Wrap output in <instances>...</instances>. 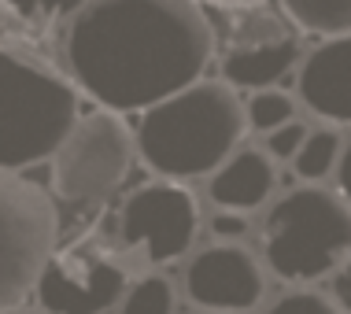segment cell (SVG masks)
<instances>
[{
    "mask_svg": "<svg viewBox=\"0 0 351 314\" xmlns=\"http://www.w3.org/2000/svg\"><path fill=\"white\" fill-rule=\"evenodd\" d=\"M337 182H340V196H344V204L351 207V141L344 145V156H340V167H337Z\"/></svg>",
    "mask_w": 351,
    "mask_h": 314,
    "instance_id": "obj_21",
    "label": "cell"
},
{
    "mask_svg": "<svg viewBox=\"0 0 351 314\" xmlns=\"http://www.w3.org/2000/svg\"><path fill=\"white\" fill-rule=\"evenodd\" d=\"M307 126L296 119V122H289V126H281L278 133H270L267 137V156L270 159H296V152L303 148V141H307Z\"/></svg>",
    "mask_w": 351,
    "mask_h": 314,
    "instance_id": "obj_18",
    "label": "cell"
},
{
    "mask_svg": "<svg viewBox=\"0 0 351 314\" xmlns=\"http://www.w3.org/2000/svg\"><path fill=\"white\" fill-rule=\"evenodd\" d=\"M137 137L111 111L78 119L71 137L52 156V193L71 211L104 204L130 174Z\"/></svg>",
    "mask_w": 351,
    "mask_h": 314,
    "instance_id": "obj_6",
    "label": "cell"
},
{
    "mask_svg": "<svg viewBox=\"0 0 351 314\" xmlns=\"http://www.w3.org/2000/svg\"><path fill=\"white\" fill-rule=\"evenodd\" d=\"M267 314H344V311H340L329 296H322V292L303 289V292H289V296H281Z\"/></svg>",
    "mask_w": 351,
    "mask_h": 314,
    "instance_id": "obj_17",
    "label": "cell"
},
{
    "mask_svg": "<svg viewBox=\"0 0 351 314\" xmlns=\"http://www.w3.org/2000/svg\"><path fill=\"white\" fill-rule=\"evenodd\" d=\"M340 156H344V141H340L337 130H311L303 148L296 152V159H292V167H296L303 182L315 185V182H326L340 167Z\"/></svg>",
    "mask_w": 351,
    "mask_h": 314,
    "instance_id": "obj_14",
    "label": "cell"
},
{
    "mask_svg": "<svg viewBox=\"0 0 351 314\" xmlns=\"http://www.w3.org/2000/svg\"><path fill=\"white\" fill-rule=\"evenodd\" d=\"M60 241V207L41 185L0 170V314L37 292Z\"/></svg>",
    "mask_w": 351,
    "mask_h": 314,
    "instance_id": "obj_5",
    "label": "cell"
},
{
    "mask_svg": "<svg viewBox=\"0 0 351 314\" xmlns=\"http://www.w3.org/2000/svg\"><path fill=\"white\" fill-rule=\"evenodd\" d=\"M351 252V207L340 193L300 185L270 207L263 226V259L281 281H315Z\"/></svg>",
    "mask_w": 351,
    "mask_h": 314,
    "instance_id": "obj_4",
    "label": "cell"
},
{
    "mask_svg": "<svg viewBox=\"0 0 351 314\" xmlns=\"http://www.w3.org/2000/svg\"><path fill=\"white\" fill-rule=\"evenodd\" d=\"M78 126V93L67 78L0 45V170L52 159Z\"/></svg>",
    "mask_w": 351,
    "mask_h": 314,
    "instance_id": "obj_3",
    "label": "cell"
},
{
    "mask_svg": "<svg viewBox=\"0 0 351 314\" xmlns=\"http://www.w3.org/2000/svg\"><path fill=\"white\" fill-rule=\"evenodd\" d=\"M4 314H45V311H30V307H19V311H4Z\"/></svg>",
    "mask_w": 351,
    "mask_h": 314,
    "instance_id": "obj_22",
    "label": "cell"
},
{
    "mask_svg": "<svg viewBox=\"0 0 351 314\" xmlns=\"http://www.w3.org/2000/svg\"><path fill=\"white\" fill-rule=\"evenodd\" d=\"M300 63V41L292 34H259V37H244L237 49H230L222 63L226 85L230 89H255L267 93L274 89L292 67Z\"/></svg>",
    "mask_w": 351,
    "mask_h": 314,
    "instance_id": "obj_11",
    "label": "cell"
},
{
    "mask_svg": "<svg viewBox=\"0 0 351 314\" xmlns=\"http://www.w3.org/2000/svg\"><path fill=\"white\" fill-rule=\"evenodd\" d=\"M285 12L307 34H322L329 41L351 37V0H289Z\"/></svg>",
    "mask_w": 351,
    "mask_h": 314,
    "instance_id": "obj_13",
    "label": "cell"
},
{
    "mask_svg": "<svg viewBox=\"0 0 351 314\" xmlns=\"http://www.w3.org/2000/svg\"><path fill=\"white\" fill-rule=\"evenodd\" d=\"M196 230H200V204L182 182L141 185L119 211L122 244L156 266L182 259L193 248Z\"/></svg>",
    "mask_w": 351,
    "mask_h": 314,
    "instance_id": "obj_7",
    "label": "cell"
},
{
    "mask_svg": "<svg viewBox=\"0 0 351 314\" xmlns=\"http://www.w3.org/2000/svg\"><path fill=\"white\" fill-rule=\"evenodd\" d=\"M185 292L196 307L241 314L255 311L267 292V274L244 244H215L193 255L185 266Z\"/></svg>",
    "mask_w": 351,
    "mask_h": 314,
    "instance_id": "obj_9",
    "label": "cell"
},
{
    "mask_svg": "<svg viewBox=\"0 0 351 314\" xmlns=\"http://www.w3.org/2000/svg\"><path fill=\"white\" fill-rule=\"evenodd\" d=\"M126 270L104 248L74 244L56 252L37 281V303L45 314H108L126 296Z\"/></svg>",
    "mask_w": 351,
    "mask_h": 314,
    "instance_id": "obj_8",
    "label": "cell"
},
{
    "mask_svg": "<svg viewBox=\"0 0 351 314\" xmlns=\"http://www.w3.org/2000/svg\"><path fill=\"white\" fill-rule=\"evenodd\" d=\"M244 130V104L226 82H196L185 93L145 111L137 126L141 159L167 182L215 174L237 152Z\"/></svg>",
    "mask_w": 351,
    "mask_h": 314,
    "instance_id": "obj_2",
    "label": "cell"
},
{
    "mask_svg": "<svg viewBox=\"0 0 351 314\" xmlns=\"http://www.w3.org/2000/svg\"><path fill=\"white\" fill-rule=\"evenodd\" d=\"M211 233H215L222 244H241V237L248 233V218H244V215H233V211H218V215L211 218Z\"/></svg>",
    "mask_w": 351,
    "mask_h": 314,
    "instance_id": "obj_19",
    "label": "cell"
},
{
    "mask_svg": "<svg viewBox=\"0 0 351 314\" xmlns=\"http://www.w3.org/2000/svg\"><path fill=\"white\" fill-rule=\"evenodd\" d=\"M119 314H174V285L163 274L134 281L119 303Z\"/></svg>",
    "mask_w": 351,
    "mask_h": 314,
    "instance_id": "obj_16",
    "label": "cell"
},
{
    "mask_svg": "<svg viewBox=\"0 0 351 314\" xmlns=\"http://www.w3.org/2000/svg\"><path fill=\"white\" fill-rule=\"evenodd\" d=\"M333 296H337V307L351 314V255L344 263H340V270H337V281H333Z\"/></svg>",
    "mask_w": 351,
    "mask_h": 314,
    "instance_id": "obj_20",
    "label": "cell"
},
{
    "mask_svg": "<svg viewBox=\"0 0 351 314\" xmlns=\"http://www.w3.org/2000/svg\"><path fill=\"white\" fill-rule=\"evenodd\" d=\"M215 52L204 8L185 0H97L67 26V67L104 111H152L200 82Z\"/></svg>",
    "mask_w": 351,
    "mask_h": 314,
    "instance_id": "obj_1",
    "label": "cell"
},
{
    "mask_svg": "<svg viewBox=\"0 0 351 314\" xmlns=\"http://www.w3.org/2000/svg\"><path fill=\"white\" fill-rule=\"evenodd\" d=\"M274 185H278V174H274L267 152L241 148L211 174V200L218 204V211L248 215L255 207H263V200L274 193Z\"/></svg>",
    "mask_w": 351,
    "mask_h": 314,
    "instance_id": "obj_12",
    "label": "cell"
},
{
    "mask_svg": "<svg viewBox=\"0 0 351 314\" xmlns=\"http://www.w3.org/2000/svg\"><path fill=\"white\" fill-rule=\"evenodd\" d=\"M244 122L255 133H278L281 126L296 122V104H292L289 93L281 89H267V93H255V97L244 104Z\"/></svg>",
    "mask_w": 351,
    "mask_h": 314,
    "instance_id": "obj_15",
    "label": "cell"
},
{
    "mask_svg": "<svg viewBox=\"0 0 351 314\" xmlns=\"http://www.w3.org/2000/svg\"><path fill=\"white\" fill-rule=\"evenodd\" d=\"M300 100L326 122H351V37L322 41L296 74Z\"/></svg>",
    "mask_w": 351,
    "mask_h": 314,
    "instance_id": "obj_10",
    "label": "cell"
}]
</instances>
